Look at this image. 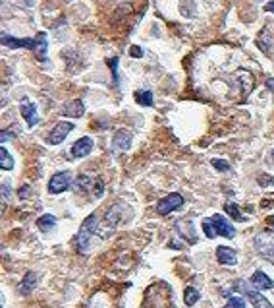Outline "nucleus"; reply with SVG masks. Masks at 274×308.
I'll return each mask as SVG.
<instances>
[{"label": "nucleus", "mask_w": 274, "mask_h": 308, "mask_svg": "<svg viewBox=\"0 0 274 308\" xmlns=\"http://www.w3.org/2000/svg\"><path fill=\"white\" fill-rule=\"evenodd\" d=\"M176 231L184 236L186 240H189V244H195V242H197V236H195V233H193V225H191V221H186V219L176 221Z\"/></svg>", "instance_id": "obj_13"}, {"label": "nucleus", "mask_w": 274, "mask_h": 308, "mask_svg": "<svg viewBox=\"0 0 274 308\" xmlns=\"http://www.w3.org/2000/svg\"><path fill=\"white\" fill-rule=\"evenodd\" d=\"M46 51H48V41H46V33L44 31H39L37 37H35V47H33V53L37 60L44 62L46 60Z\"/></svg>", "instance_id": "obj_12"}, {"label": "nucleus", "mask_w": 274, "mask_h": 308, "mask_svg": "<svg viewBox=\"0 0 274 308\" xmlns=\"http://www.w3.org/2000/svg\"><path fill=\"white\" fill-rule=\"evenodd\" d=\"M135 101L141 107H153V93L151 91H137L135 93Z\"/></svg>", "instance_id": "obj_21"}, {"label": "nucleus", "mask_w": 274, "mask_h": 308, "mask_svg": "<svg viewBox=\"0 0 274 308\" xmlns=\"http://www.w3.org/2000/svg\"><path fill=\"white\" fill-rule=\"evenodd\" d=\"M0 167H2L4 171H12V169H14V159H12V155L8 153L6 147H2V146H0Z\"/></svg>", "instance_id": "obj_20"}, {"label": "nucleus", "mask_w": 274, "mask_h": 308, "mask_svg": "<svg viewBox=\"0 0 274 308\" xmlns=\"http://www.w3.org/2000/svg\"><path fill=\"white\" fill-rule=\"evenodd\" d=\"M251 285H253L257 291H269V289H273L274 287L273 279L269 277L265 271H261V269L251 275Z\"/></svg>", "instance_id": "obj_11"}, {"label": "nucleus", "mask_w": 274, "mask_h": 308, "mask_svg": "<svg viewBox=\"0 0 274 308\" xmlns=\"http://www.w3.org/2000/svg\"><path fill=\"white\" fill-rule=\"evenodd\" d=\"M255 248L261 256H265L267 260H271L274 264V231L273 229H265L259 235L255 236Z\"/></svg>", "instance_id": "obj_2"}, {"label": "nucleus", "mask_w": 274, "mask_h": 308, "mask_svg": "<svg viewBox=\"0 0 274 308\" xmlns=\"http://www.w3.org/2000/svg\"><path fill=\"white\" fill-rule=\"evenodd\" d=\"M224 211H226L230 217H234L236 221H246V217L242 215V211H240L238 204H232V202H228V204L224 205Z\"/></svg>", "instance_id": "obj_24"}, {"label": "nucleus", "mask_w": 274, "mask_h": 308, "mask_svg": "<svg viewBox=\"0 0 274 308\" xmlns=\"http://www.w3.org/2000/svg\"><path fill=\"white\" fill-rule=\"evenodd\" d=\"M267 88L274 93V78H269V80H267Z\"/></svg>", "instance_id": "obj_36"}, {"label": "nucleus", "mask_w": 274, "mask_h": 308, "mask_svg": "<svg viewBox=\"0 0 274 308\" xmlns=\"http://www.w3.org/2000/svg\"><path fill=\"white\" fill-rule=\"evenodd\" d=\"M271 155H273V157H274V151H273V153H271Z\"/></svg>", "instance_id": "obj_37"}, {"label": "nucleus", "mask_w": 274, "mask_h": 308, "mask_svg": "<svg viewBox=\"0 0 274 308\" xmlns=\"http://www.w3.org/2000/svg\"><path fill=\"white\" fill-rule=\"evenodd\" d=\"M17 134H19V124H10V128H6L4 132L0 134V142L6 144L10 138H15Z\"/></svg>", "instance_id": "obj_25"}, {"label": "nucleus", "mask_w": 274, "mask_h": 308, "mask_svg": "<svg viewBox=\"0 0 274 308\" xmlns=\"http://www.w3.org/2000/svg\"><path fill=\"white\" fill-rule=\"evenodd\" d=\"M184 205V196L174 192V194H168L166 198H162L159 204H157V213L159 215H168L176 209H180Z\"/></svg>", "instance_id": "obj_3"}, {"label": "nucleus", "mask_w": 274, "mask_h": 308, "mask_svg": "<svg viewBox=\"0 0 274 308\" xmlns=\"http://www.w3.org/2000/svg\"><path fill=\"white\" fill-rule=\"evenodd\" d=\"M130 57H133V59H141V57H143V49L137 47V45L130 47Z\"/></svg>", "instance_id": "obj_31"}, {"label": "nucleus", "mask_w": 274, "mask_h": 308, "mask_svg": "<svg viewBox=\"0 0 274 308\" xmlns=\"http://www.w3.org/2000/svg\"><path fill=\"white\" fill-rule=\"evenodd\" d=\"M224 308H246V302H244V298H240V296H230V300L226 302V306Z\"/></svg>", "instance_id": "obj_28"}, {"label": "nucleus", "mask_w": 274, "mask_h": 308, "mask_svg": "<svg viewBox=\"0 0 274 308\" xmlns=\"http://www.w3.org/2000/svg\"><path fill=\"white\" fill-rule=\"evenodd\" d=\"M2 45L8 47V49H31V51H33V47H35V39H31V37H25V39H15V37L8 35V33H2Z\"/></svg>", "instance_id": "obj_9"}, {"label": "nucleus", "mask_w": 274, "mask_h": 308, "mask_svg": "<svg viewBox=\"0 0 274 308\" xmlns=\"http://www.w3.org/2000/svg\"><path fill=\"white\" fill-rule=\"evenodd\" d=\"M238 78H240V84H242V93H244V95L251 93L253 88H255V78H253V74L247 72V70H238Z\"/></svg>", "instance_id": "obj_17"}, {"label": "nucleus", "mask_w": 274, "mask_h": 308, "mask_svg": "<svg viewBox=\"0 0 274 308\" xmlns=\"http://www.w3.org/2000/svg\"><path fill=\"white\" fill-rule=\"evenodd\" d=\"M97 227H99V217H97L95 213H91V215L81 223L79 233H77V248L81 250V252H87V250H89Z\"/></svg>", "instance_id": "obj_1"}, {"label": "nucleus", "mask_w": 274, "mask_h": 308, "mask_svg": "<svg viewBox=\"0 0 274 308\" xmlns=\"http://www.w3.org/2000/svg\"><path fill=\"white\" fill-rule=\"evenodd\" d=\"M213 167L218 169V171H222V173H226V171H230V163L224 161V159H213Z\"/></svg>", "instance_id": "obj_29"}, {"label": "nucleus", "mask_w": 274, "mask_h": 308, "mask_svg": "<svg viewBox=\"0 0 274 308\" xmlns=\"http://www.w3.org/2000/svg\"><path fill=\"white\" fill-rule=\"evenodd\" d=\"M211 221H213V225H215L217 235L226 236V238H234V236H236V229H234V225H232L226 217H222V215H218L217 213V215L211 217Z\"/></svg>", "instance_id": "obj_8"}, {"label": "nucleus", "mask_w": 274, "mask_h": 308, "mask_svg": "<svg viewBox=\"0 0 274 308\" xmlns=\"http://www.w3.org/2000/svg\"><path fill=\"white\" fill-rule=\"evenodd\" d=\"M259 182H261V184H265V182H267V184H274V180H273V178H269V176H265V178L261 176Z\"/></svg>", "instance_id": "obj_35"}, {"label": "nucleus", "mask_w": 274, "mask_h": 308, "mask_svg": "<svg viewBox=\"0 0 274 308\" xmlns=\"http://www.w3.org/2000/svg\"><path fill=\"white\" fill-rule=\"evenodd\" d=\"M35 285H37V273L27 271V273H25V277H23V281L19 283L17 291H19V294H29L33 289H35Z\"/></svg>", "instance_id": "obj_18"}, {"label": "nucleus", "mask_w": 274, "mask_h": 308, "mask_svg": "<svg viewBox=\"0 0 274 308\" xmlns=\"http://www.w3.org/2000/svg\"><path fill=\"white\" fill-rule=\"evenodd\" d=\"M72 186V176L70 173H56L52 175V178L48 180V192L50 194H62L64 190H68Z\"/></svg>", "instance_id": "obj_5"}, {"label": "nucleus", "mask_w": 274, "mask_h": 308, "mask_svg": "<svg viewBox=\"0 0 274 308\" xmlns=\"http://www.w3.org/2000/svg\"><path fill=\"white\" fill-rule=\"evenodd\" d=\"M217 260H218V264L234 265L236 262H238V256H236L234 248H230V246H218L217 248Z\"/></svg>", "instance_id": "obj_14"}, {"label": "nucleus", "mask_w": 274, "mask_h": 308, "mask_svg": "<svg viewBox=\"0 0 274 308\" xmlns=\"http://www.w3.org/2000/svg\"><path fill=\"white\" fill-rule=\"evenodd\" d=\"M197 300H199V291L193 289V287H186V291H184V302L188 306H193Z\"/></svg>", "instance_id": "obj_23"}, {"label": "nucleus", "mask_w": 274, "mask_h": 308, "mask_svg": "<svg viewBox=\"0 0 274 308\" xmlns=\"http://www.w3.org/2000/svg\"><path fill=\"white\" fill-rule=\"evenodd\" d=\"M131 144V134L126 132V130H118L114 134V140H112V146H114L116 151H126Z\"/></svg>", "instance_id": "obj_16"}, {"label": "nucleus", "mask_w": 274, "mask_h": 308, "mask_svg": "<svg viewBox=\"0 0 274 308\" xmlns=\"http://www.w3.org/2000/svg\"><path fill=\"white\" fill-rule=\"evenodd\" d=\"M91 151H93V140L85 136V138H79L72 146V157L81 159V157H87Z\"/></svg>", "instance_id": "obj_10"}, {"label": "nucleus", "mask_w": 274, "mask_h": 308, "mask_svg": "<svg viewBox=\"0 0 274 308\" xmlns=\"http://www.w3.org/2000/svg\"><path fill=\"white\" fill-rule=\"evenodd\" d=\"M83 113H85V105H83V101H79V99H73L72 103H68L62 109V115L64 117H72V118L83 117Z\"/></svg>", "instance_id": "obj_15"}, {"label": "nucleus", "mask_w": 274, "mask_h": 308, "mask_svg": "<svg viewBox=\"0 0 274 308\" xmlns=\"http://www.w3.org/2000/svg\"><path fill=\"white\" fill-rule=\"evenodd\" d=\"M37 227H39L43 233H50V231L56 227V217H54V215H50V213L41 215V217L37 219Z\"/></svg>", "instance_id": "obj_19"}, {"label": "nucleus", "mask_w": 274, "mask_h": 308, "mask_svg": "<svg viewBox=\"0 0 274 308\" xmlns=\"http://www.w3.org/2000/svg\"><path fill=\"white\" fill-rule=\"evenodd\" d=\"M93 184H95V182H93V178H91V176L81 175V176H77V180H75V190L85 192V190H89Z\"/></svg>", "instance_id": "obj_22"}, {"label": "nucleus", "mask_w": 274, "mask_h": 308, "mask_svg": "<svg viewBox=\"0 0 274 308\" xmlns=\"http://www.w3.org/2000/svg\"><path fill=\"white\" fill-rule=\"evenodd\" d=\"M257 45H259L265 53H271V39H269V31H263V33H261Z\"/></svg>", "instance_id": "obj_26"}, {"label": "nucleus", "mask_w": 274, "mask_h": 308, "mask_svg": "<svg viewBox=\"0 0 274 308\" xmlns=\"http://www.w3.org/2000/svg\"><path fill=\"white\" fill-rule=\"evenodd\" d=\"M118 57L108 60V66H110V70H112V80H114V84H118Z\"/></svg>", "instance_id": "obj_30"}, {"label": "nucleus", "mask_w": 274, "mask_h": 308, "mask_svg": "<svg viewBox=\"0 0 274 308\" xmlns=\"http://www.w3.org/2000/svg\"><path fill=\"white\" fill-rule=\"evenodd\" d=\"M203 231H205L207 238H215V236H217L215 225H213V221H211V219H203Z\"/></svg>", "instance_id": "obj_27"}, {"label": "nucleus", "mask_w": 274, "mask_h": 308, "mask_svg": "<svg viewBox=\"0 0 274 308\" xmlns=\"http://www.w3.org/2000/svg\"><path fill=\"white\" fill-rule=\"evenodd\" d=\"M72 130H73L72 122H58L56 126L50 130L48 138H46V142L52 144V146H58V144H62V142L68 138V134L72 132Z\"/></svg>", "instance_id": "obj_6"}, {"label": "nucleus", "mask_w": 274, "mask_h": 308, "mask_svg": "<svg viewBox=\"0 0 274 308\" xmlns=\"http://www.w3.org/2000/svg\"><path fill=\"white\" fill-rule=\"evenodd\" d=\"M27 196H29V186L25 184V186L21 188V192H19V198H27Z\"/></svg>", "instance_id": "obj_33"}, {"label": "nucleus", "mask_w": 274, "mask_h": 308, "mask_svg": "<svg viewBox=\"0 0 274 308\" xmlns=\"http://www.w3.org/2000/svg\"><path fill=\"white\" fill-rule=\"evenodd\" d=\"M236 289H238V291H242V293L246 294L247 298H249V302H251V304H253L255 308H274L273 304H271V302H269V300H267V298H265V296L259 293V291H255V289H249V287H247L244 281H238V283H236Z\"/></svg>", "instance_id": "obj_4"}, {"label": "nucleus", "mask_w": 274, "mask_h": 308, "mask_svg": "<svg viewBox=\"0 0 274 308\" xmlns=\"http://www.w3.org/2000/svg\"><path fill=\"white\" fill-rule=\"evenodd\" d=\"M93 192H95L97 198H101L102 196V180H97V184H93Z\"/></svg>", "instance_id": "obj_32"}, {"label": "nucleus", "mask_w": 274, "mask_h": 308, "mask_svg": "<svg viewBox=\"0 0 274 308\" xmlns=\"http://www.w3.org/2000/svg\"><path fill=\"white\" fill-rule=\"evenodd\" d=\"M19 113H21V117L25 118V122H27L29 128H33V126H37L39 124V115H37V107L33 105V103L29 101L27 97H23L21 103H19Z\"/></svg>", "instance_id": "obj_7"}, {"label": "nucleus", "mask_w": 274, "mask_h": 308, "mask_svg": "<svg viewBox=\"0 0 274 308\" xmlns=\"http://www.w3.org/2000/svg\"><path fill=\"white\" fill-rule=\"evenodd\" d=\"M265 12H274V0H271L269 4H265Z\"/></svg>", "instance_id": "obj_34"}]
</instances>
